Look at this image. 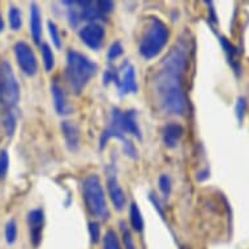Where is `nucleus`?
I'll return each mask as SVG.
<instances>
[{
  "mask_svg": "<svg viewBox=\"0 0 249 249\" xmlns=\"http://www.w3.org/2000/svg\"><path fill=\"white\" fill-rule=\"evenodd\" d=\"M49 32L50 36H51V39H53V43L55 45L56 49H60L61 47V38L60 33H59V29H57L56 24L53 21H49Z\"/></svg>",
  "mask_w": 249,
  "mask_h": 249,
  "instance_id": "bb28decb",
  "label": "nucleus"
},
{
  "mask_svg": "<svg viewBox=\"0 0 249 249\" xmlns=\"http://www.w3.org/2000/svg\"><path fill=\"white\" fill-rule=\"evenodd\" d=\"M17 124V115L15 108L12 110H5L3 111V118H1V125L4 128L5 133L8 137H12L16 129Z\"/></svg>",
  "mask_w": 249,
  "mask_h": 249,
  "instance_id": "a211bd4d",
  "label": "nucleus"
},
{
  "mask_svg": "<svg viewBox=\"0 0 249 249\" xmlns=\"http://www.w3.org/2000/svg\"><path fill=\"white\" fill-rule=\"evenodd\" d=\"M5 239L8 244H13L17 239V223L15 221H9L5 227Z\"/></svg>",
  "mask_w": 249,
  "mask_h": 249,
  "instance_id": "b1692460",
  "label": "nucleus"
},
{
  "mask_svg": "<svg viewBox=\"0 0 249 249\" xmlns=\"http://www.w3.org/2000/svg\"><path fill=\"white\" fill-rule=\"evenodd\" d=\"M9 168V157L7 150L0 151V180H3L7 176Z\"/></svg>",
  "mask_w": 249,
  "mask_h": 249,
  "instance_id": "cd10ccee",
  "label": "nucleus"
},
{
  "mask_svg": "<svg viewBox=\"0 0 249 249\" xmlns=\"http://www.w3.org/2000/svg\"><path fill=\"white\" fill-rule=\"evenodd\" d=\"M120 124L124 135H132L139 140L142 139L141 129H140L139 123H137V111L127 110L122 111L120 115Z\"/></svg>",
  "mask_w": 249,
  "mask_h": 249,
  "instance_id": "f8f14e48",
  "label": "nucleus"
},
{
  "mask_svg": "<svg viewBox=\"0 0 249 249\" xmlns=\"http://www.w3.org/2000/svg\"><path fill=\"white\" fill-rule=\"evenodd\" d=\"M245 111H247V101H245V98L240 97V98H237L236 107H235V112H236V118L239 123H243V120H244Z\"/></svg>",
  "mask_w": 249,
  "mask_h": 249,
  "instance_id": "c85d7f7f",
  "label": "nucleus"
},
{
  "mask_svg": "<svg viewBox=\"0 0 249 249\" xmlns=\"http://www.w3.org/2000/svg\"><path fill=\"white\" fill-rule=\"evenodd\" d=\"M107 191H108V196H110L111 202L115 209L122 212L127 204V196H125V192L123 191L122 185L119 184L116 172L112 167H108L107 170Z\"/></svg>",
  "mask_w": 249,
  "mask_h": 249,
  "instance_id": "1a4fd4ad",
  "label": "nucleus"
},
{
  "mask_svg": "<svg viewBox=\"0 0 249 249\" xmlns=\"http://www.w3.org/2000/svg\"><path fill=\"white\" fill-rule=\"evenodd\" d=\"M3 29H4V22H3V18H1V15H0V33L3 32Z\"/></svg>",
  "mask_w": 249,
  "mask_h": 249,
  "instance_id": "72a5a7b5",
  "label": "nucleus"
},
{
  "mask_svg": "<svg viewBox=\"0 0 249 249\" xmlns=\"http://www.w3.org/2000/svg\"><path fill=\"white\" fill-rule=\"evenodd\" d=\"M123 149H124V153L132 158V160H137L139 158V151H137V147L133 145L131 140H127L125 142H123Z\"/></svg>",
  "mask_w": 249,
  "mask_h": 249,
  "instance_id": "7c9ffc66",
  "label": "nucleus"
},
{
  "mask_svg": "<svg viewBox=\"0 0 249 249\" xmlns=\"http://www.w3.org/2000/svg\"><path fill=\"white\" fill-rule=\"evenodd\" d=\"M78 37L85 43L89 49L99 50L103 43V39L106 37L105 28L99 22H93V24H86L78 30Z\"/></svg>",
  "mask_w": 249,
  "mask_h": 249,
  "instance_id": "6e6552de",
  "label": "nucleus"
},
{
  "mask_svg": "<svg viewBox=\"0 0 249 249\" xmlns=\"http://www.w3.org/2000/svg\"><path fill=\"white\" fill-rule=\"evenodd\" d=\"M110 82H114L120 95H127L137 93L139 86L136 80L135 67L129 61H124L122 66L111 67L103 74V84L108 85Z\"/></svg>",
  "mask_w": 249,
  "mask_h": 249,
  "instance_id": "39448f33",
  "label": "nucleus"
},
{
  "mask_svg": "<svg viewBox=\"0 0 249 249\" xmlns=\"http://www.w3.org/2000/svg\"><path fill=\"white\" fill-rule=\"evenodd\" d=\"M51 94H53V106H55V110H56L57 114H70V107H68V102H67L66 93L57 82H53L51 85Z\"/></svg>",
  "mask_w": 249,
  "mask_h": 249,
  "instance_id": "dca6fc26",
  "label": "nucleus"
},
{
  "mask_svg": "<svg viewBox=\"0 0 249 249\" xmlns=\"http://www.w3.org/2000/svg\"><path fill=\"white\" fill-rule=\"evenodd\" d=\"M189 51L188 42L180 39L162 59L153 81L157 101L162 110L175 116H184L188 110L184 78L188 70Z\"/></svg>",
  "mask_w": 249,
  "mask_h": 249,
  "instance_id": "f257e3e1",
  "label": "nucleus"
},
{
  "mask_svg": "<svg viewBox=\"0 0 249 249\" xmlns=\"http://www.w3.org/2000/svg\"><path fill=\"white\" fill-rule=\"evenodd\" d=\"M28 225L30 231V240L34 247H38L42 240V232L45 226V213L42 209H34L28 214Z\"/></svg>",
  "mask_w": 249,
  "mask_h": 249,
  "instance_id": "9d476101",
  "label": "nucleus"
},
{
  "mask_svg": "<svg viewBox=\"0 0 249 249\" xmlns=\"http://www.w3.org/2000/svg\"><path fill=\"white\" fill-rule=\"evenodd\" d=\"M82 198L88 212L93 216L99 219H107L110 216L105 189L97 174L88 175L82 180Z\"/></svg>",
  "mask_w": 249,
  "mask_h": 249,
  "instance_id": "20e7f679",
  "label": "nucleus"
},
{
  "mask_svg": "<svg viewBox=\"0 0 249 249\" xmlns=\"http://www.w3.org/2000/svg\"><path fill=\"white\" fill-rule=\"evenodd\" d=\"M41 53L43 64H45V70L47 72H51L53 70V67H55V55H53V50H51V47L47 43H42Z\"/></svg>",
  "mask_w": 249,
  "mask_h": 249,
  "instance_id": "aec40b11",
  "label": "nucleus"
},
{
  "mask_svg": "<svg viewBox=\"0 0 249 249\" xmlns=\"http://www.w3.org/2000/svg\"><path fill=\"white\" fill-rule=\"evenodd\" d=\"M103 249H123L120 240L114 230H108L103 237Z\"/></svg>",
  "mask_w": 249,
  "mask_h": 249,
  "instance_id": "4be33fe9",
  "label": "nucleus"
},
{
  "mask_svg": "<svg viewBox=\"0 0 249 249\" xmlns=\"http://www.w3.org/2000/svg\"><path fill=\"white\" fill-rule=\"evenodd\" d=\"M80 8V18L88 24L98 22L106 18V15L99 9L97 1H77Z\"/></svg>",
  "mask_w": 249,
  "mask_h": 249,
  "instance_id": "9b49d317",
  "label": "nucleus"
},
{
  "mask_svg": "<svg viewBox=\"0 0 249 249\" xmlns=\"http://www.w3.org/2000/svg\"><path fill=\"white\" fill-rule=\"evenodd\" d=\"M30 33L36 43H39L42 38V15L41 9L36 3L30 5Z\"/></svg>",
  "mask_w": 249,
  "mask_h": 249,
  "instance_id": "f3484780",
  "label": "nucleus"
},
{
  "mask_svg": "<svg viewBox=\"0 0 249 249\" xmlns=\"http://www.w3.org/2000/svg\"><path fill=\"white\" fill-rule=\"evenodd\" d=\"M20 101V85L13 73L11 64L7 60L0 61V106L5 110H12Z\"/></svg>",
  "mask_w": 249,
  "mask_h": 249,
  "instance_id": "423d86ee",
  "label": "nucleus"
},
{
  "mask_svg": "<svg viewBox=\"0 0 249 249\" xmlns=\"http://www.w3.org/2000/svg\"><path fill=\"white\" fill-rule=\"evenodd\" d=\"M206 4L210 7V8H209V11H210V16H209V20L212 21L213 24H216V16H215V12H214V8H213V3H212V1H209V3H206Z\"/></svg>",
  "mask_w": 249,
  "mask_h": 249,
  "instance_id": "473e14b6",
  "label": "nucleus"
},
{
  "mask_svg": "<svg viewBox=\"0 0 249 249\" xmlns=\"http://www.w3.org/2000/svg\"><path fill=\"white\" fill-rule=\"evenodd\" d=\"M97 4H98L99 9H101L106 16H107V13L112 12L115 8L114 3H112V1H108V0H106V1H97Z\"/></svg>",
  "mask_w": 249,
  "mask_h": 249,
  "instance_id": "2f4dec72",
  "label": "nucleus"
},
{
  "mask_svg": "<svg viewBox=\"0 0 249 249\" xmlns=\"http://www.w3.org/2000/svg\"><path fill=\"white\" fill-rule=\"evenodd\" d=\"M8 20L12 30H15V32L20 30L21 26H22V15H21L20 9L17 8V7H15V5H12V7L9 8Z\"/></svg>",
  "mask_w": 249,
  "mask_h": 249,
  "instance_id": "412c9836",
  "label": "nucleus"
},
{
  "mask_svg": "<svg viewBox=\"0 0 249 249\" xmlns=\"http://www.w3.org/2000/svg\"><path fill=\"white\" fill-rule=\"evenodd\" d=\"M61 133H63L67 147L71 151L77 150L80 146V131L77 125L74 123L66 120L61 123Z\"/></svg>",
  "mask_w": 249,
  "mask_h": 249,
  "instance_id": "ddd939ff",
  "label": "nucleus"
},
{
  "mask_svg": "<svg viewBox=\"0 0 249 249\" xmlns=\"http://www.w3.org/2000/svg\"><path fill=\"white\" fill-rule=\"evenodd\" d=\"M98 72V66L84 53L70 50L67 53L66 80L74 94H81L90 80Z\"/></svg>",
  "mask_w": 249,
  "mask_h": 249,
  "instance_id": "f03ea898",
  "label": "nucleus"
},
{
  "mask_svg": "<svg viewBox=\"0 0 249 249\" xmlns=\"http://www.w3.org/2000/svg\"><path fill=\"white\" fill-rule=\"evenodd\" d=\"M123 53H124V49H123L122 43L119 41L114 42V43L110 46L108 51H107V59L110 61L115 60V59H118L120 55H123Z\"/></svg>",
  "mask_w": 249,
  "mask_h": 249,
  "instance_id": "a878e982",
  "label": "nucleus"
},
{
  "mask_svg": "<svg viewBox=\"0 0 249 249\" xmlns=\"http://www.w3.org/2000/svg\"><path fill=\"white\" fill-rule=\"evenodd\" d=\"M89 233L91 237V243L97 244L101 239V226L98 222H90L89 223Z\"/></svg>",
  "mask_w": 249,
  "mask_h": 249,
  "instance_id": "c756f323",
  "label": "nucleus"
},
{
  "mask_svg": "<svg viewBox=\"0 0 249 249\" xmlns=\"http://www.w3.org/2000/svg\"><path fill=\"white\" fill-rule=\"evenodd\" d=\"M219 42H221L222 49L225 51L226 56H227V60H229V64L231 66L233 71H235V73L239 74L240 72L241 67H240V60H239V57H240V51L237 47L231 43V42L227 39L226 37H219Z\"/></svg>",
  "mask_w": 249,
  "mask_h": 249,
  "instance_id": "2eb2a0df",
  "label": "nucleus"
},
{
  "mask_svg": "<svg viewBox=\"0 0 249 249\" xmlns=\"http://www.w3.org/2000/svg\"><path fill=\"white\" fill-rule=\"evenodd\" d=\"M15 55L21 71L26 76H36L38 72V60L32 47L26 42H17L15 45Z\"/></svg>",
  "mask_w": 249,
  "mask_h": 249,
  "instance_id": "0eeeda50",
  "label": "nucleus"
},
{
  "mask_svg": "<svg viewBox=\"0 0 249 249\" xmlns=\"http://www.w3.org/2000/svg\"><path fill=\"white\" fill-rule=\"evenodd\" d=\"M170 38L168 26L158 17H150L142 37L140 39L139 53L145 60H150L162 53Z\"/></svg>",
  "mask_w": 249,
  "mask_h": 249,
  "instance_id": "7ed1b4c3",
  "label": "nucleus"
},
{
  "mask_svg": "<svg viewBox=\"0 0 249 249\" xmlns=\"http://www.w3.org/2000/svg\"><path fill=\"white\" fill-rule=\"evenodd\" d=\"M184 135V128L178 123H170L163 128L162 132V139L163 143L170 149H174L179 145L180 140Z\"/></svg>",
  "mask_w": 249,
  "mask_h": 249,
  "instance_id": "4468645a",
  "label": "nucleus"
},
{
  "mask_svg": "<svg viewBox=\"0 0 249 249\" xmlns=\"http://www.w3.org/2000/svg\"><path fill=\"white\" fill-rule=\"evenodd\" d=\"M129 219H131V225L136 232H142L145 223H143V218L140 212L139 205L136 204L135 201L131 204L129 208Z\"/></svg>",
  "mask_w": 249,
  "mask_h": 249,
  "instance_id": "6ab92c4d",
  "label": "nucleus"
},
{
  "mask_svg": "<svg viewBox=\"0 0 249 249\" xmlns=\"http://www.w3.org/2000/svg\"><path fill=\"white\" fill-rule=\"evenodd\" d=\"M158 185H160V192L163 193L164 197L170 196V193H171V188H172V184H171V179H170V176L168 175H160V179H158Z\"/></svg>",
  "mask_w": 249,
  "mask_h": 249,
  "instance_id": "393cba45",
  "label": "nucleus"
},
{
  "mask_svg": "<svg viewBox=\"0 0 249 249\" xmlns=\"http://www.w3.org/2000/svg\"><path fill=\"white\" fill-rule=\"evenodd\" d=\"M120 230H122L123 243H124L125 249H136V244L135 241H133V237H132L131 231H129V229H128L124 222L120 223Z\"/></svg>",
  "mask_w": 249,
  "mask_h": 249,
  "instance_id": "5701e85b",
  "label": "nucleus"
}]
</instances>
